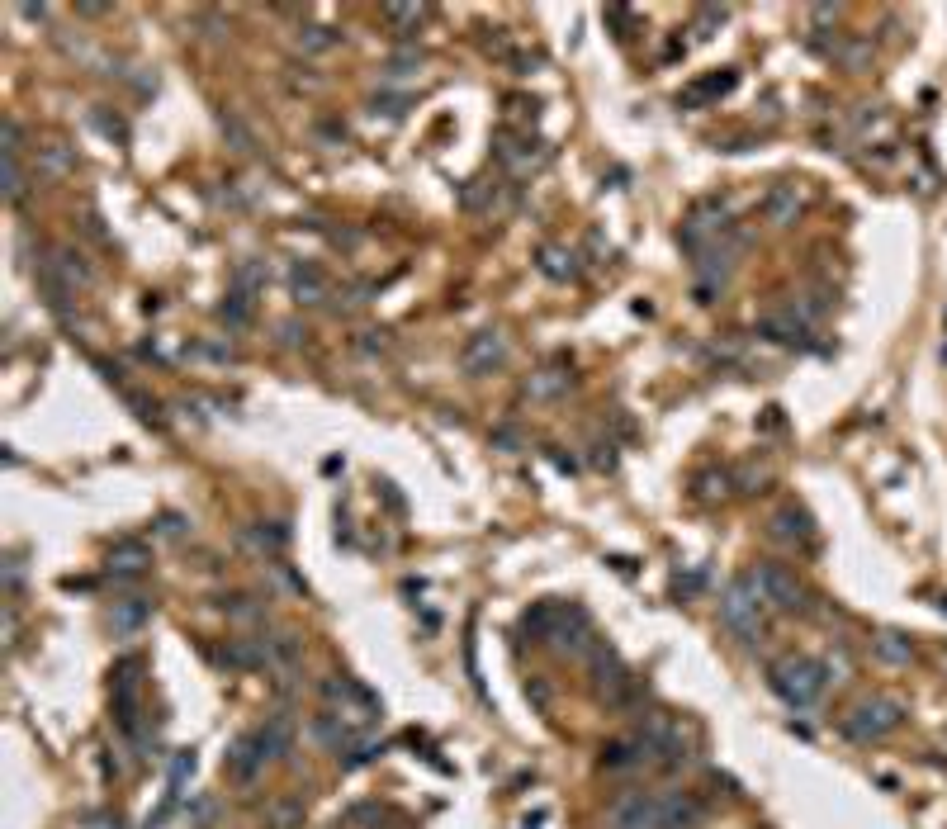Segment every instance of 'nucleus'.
Masks as SVG:
<instances>
[{"label": "nucleus", "instance_id": "nucleus-46", "mask_svg": "<svg viewBox=\"0 0 947 829\" xmlns=\"http://www.w3.org/2000/svg\"><path fill=\"white\" fill-rule=\"evenodd\" d=\"M19 15H24V19H48V10H43V5H24Z\"/></svg>", "mask_w": 947, "mask_h": 829}, {"label": "nucleus", "instance_id": "nucleus-28", "mask_svg": "<svg viewBox=\"0 0 947 829\" xmlns=\"http://www.w3.org/2000/svg\"><path fill=\"white\" fill-rule=\"evenodd\" d=\"M247 536H251V541H256V545H261L266 555H280V550H285V545H289V531H285V526H280V522H256V526H251V531H247Z\"/></svg>", "mask_w": 947, "mask_h": 829}, {"label": "nucleus", "instance_id": "nucleus-33", "mask_svg": "<svg viewBox=\"0 0 947 829\" xmlns=\"http://www.w3.org/2000/svg\"><path fill=\"white\" fill-rule=\"evenodd\" d=\"M0 162H5V199L19 204L24 199V166H19V157H0Z\"/></svg>", "mask_w": 947, "mask_h": 829}, {"label": "nucleus", "instance_id": "nucleus-8", "mask_svg": "<svg viewBox=\"0 0 947 829\" xmlns=\"http://www.w3.org/2000/svg\"><path fill=\"white\" fill-rule=\"evenodd\" d=\"M559 654H592V616L578 602H550V631H545Z\"/></svg>", "mask_w": 947, "mask_h": 829}, {"label": "nucleus", "instance_id": "nucleus-4", "mask_svg": "<svg viewBox=\"0 0 947 829\" xmlns=\"http://www.w3.org/2000/svg\"><path fill=\"white\" fill-rule=\"evenodd\" d=\"M749 578H753V588L763 593V602H768L772 612H805V607H810V588L791 574L787 564L758 559V564L749 569Z\"/></svg>", "mask_w": 947, "mask_h": 829}, {"label": "nucleus", "instance_id": "nucleus-3", "mask_svg": "<svg viewBox=\"0 0 947 829\" xmlns=\"http://www.w3.org/2000/svg\"><path fill=\"white\" fill-rule=\"evenodd\" d=\"M763 607H768V602H763V593L753 588L749 574L730 578V588L720 593V621H725L739 640H749V645L763 635Z\"/></svg>", "mask_w": 947, "mask_h": 829}, {"label": "nucleus", "instance_id": "nucleus-39", "mask_svg": "<svg viewBox=\"0 0 947 829\" xmlns=\"http://www.w3.org/2000/svg\"><path fill=\"white\" fill-rule=\"evenodd\" d=\"M607 24H616V29H621L616 38H630V29H635V10H621V5H611V10H607Z\"/></svg>", "mask_w": 947, "mask_h": 829}, {"label": "nucleus", "instance_id": "nucleus-43", "mask_svg": "<svg viewBox=\"0 0 947 829\" xmlns=\"http://www.w3.org/2000/svg\"><path fill=\"white\" fill-rule=\"evenodd\" d=\"M275 820H280V825H299V820H304V811H299V806H280V811H275Z\"/></svg>", "mask_w": 947, "mask_h": 829}, {"label": "nucleus", "instance_id": "nucleus-19", "mask_svg": "<svg viewBox=\"0 0 947 829\" xmlns=\"http://www.w3.org/2000/svg\"><path fill=\"white\" fill-rule=\"evenodd\" d=\"M261 645H266V673H289V668L299 664V635H261Z\"/></svg>", "mask_w": 947, "mask_h": 829}, {"label": "nucleus", "instance_id": "nucleus-11", "mask_svg": "<svg viewBox=\"0 0 947 829\" xmlns=\"http://www.w3.org/2000/svg\"><path fill=\"white\" fill-rule=\"evenodd\" d=\"M801 209H805V195H801V185H791V181L772 185L768 195H763V218H768L772 228H791L801 218Z\"/></svg>", "mask_w": 947, "mask_h": 829}, {"label": "nucleus", "instance_id": "nucleus-24", "mask_svg": "<svg viewBox=\"0 0 947 829\" xmlns=\"http://www.w3.org/2000/svg\"><path fill=\"white\" fill-rule=\"evenodd\" d=\"M872 649H876V659H886V664H910L914 659V640L900 631H881L872 640Z\"/></svg>", "mask_w": 947, "mask_h": 829}, {"label": "nucleus", "instance_id": "nucleus-15", "mask_svg": "<svg viewBox=\"0 0 947 829\" xmlns=\"http://www.w3.org/2000/svg\"><path fill=\"white\" fill-rule=\"evenodd\" d=\"M147 621H152L147 597H114V607H109V631L114 635H138Z\"/></svg>", "mask_w": 947, "mask_h": 829}, {"label": "nucleus", "instance_id": "nucleus-18", "mask_svg": "<svg viewBox=\"0 0 947 829\" xmlns=\"http://www.w3.org/2000/svg\"><path fill=\"white\" fill-rule=\"evenodd\" d=\"M772 536L777 541H815V522H810V512H801L796 503H787L777 517H772Z\"/></svg>", "mask_w": 947, "mask_h": 829}, {"label": "nucleus", "instance_id": "nucleus-47", "mask_svg": "<svg viewBox=\"0 0 947 829\" xmlns=\"http://www.w3.org/2000/svg\"><path fill=\"white\" fill-rule=\"evenodd\" d=\"M943 668H947V649H943Z\"/></svg>", "mask_w": 947, "mask_h": 829}, {"label": "nucleus", "instance_id": "nucleus-37", "mask_svg": "<svg viewBox=\"0 0 947 829\" xmlns=\"http://www.w3.org/2000/svg\"><path fill=\"white\" fill-rule=\"evenodd\" d=\"M375 754H384V744H346L337 758H341V768H360V763H370Z\"/></svg>", "mask_w": 947, "mask_h": 829}, {"label": "nucleus", "instance_id": "nucleus-26", "mask_svg": "<svg viewBox=\"0 0 947 829\" xmlns=\"http://www.w3.org/2000/svg\"><path fill=\"white\" fill-rule=\"evenodd\" d=\"M299 48H304V53H332V48H341V29L304 24V29H299Z\"/></svg>", "mask_w": 947, "mask_h": 829}, {"label": "nucleus", "instance_id": "nucleus-35", "mask_svg": "<svg viewBox=\"0 0 947 829\" xmlns=\"http://www.w3.org/2000/svg\"><path fill=\"white\" fill-rule=\"evenodd\" d=\"M233 285L242 289V294H256V289L266 285V271H261L256 261H242V266H237V275H233Z\"/></svg>", "mask_w": 947, "mask_h": 829}, {"label": "nucleus", "instance_id": "nucleus-17", "mask_svg": "<svg viewBox=\"0 0 947 829\" xmlns=\"http://www.w3.org/2000/svg\"><path fill=\"white\" fill-rule=\"evenodd\" d=\"M758 337H768L777 346H810V327H801L791 313H763L758 318Z\"/></svg>", "mask_w": 947, "mask_h": 829}, {"label": "nucleus", "instance_id": "nucleus-41", "mask_svg": "<svg viewBox=\"0 0 947 829\" xmlns=\"http://www.w3.org/2000/svg\"><path fill=\"white\" fill-rule=\"evenodd\" d=\"M592 465H597V469H611V465H616V446H611V441H607V446H597Z\"/></svg>", "mask_w": 947, "mask_h": 829}, {"label": "nucleus", "instance_id": "nucleus-5", "mask_svg": "<svg viewBox=\"0 0 947 829\" xmlns=\"http://www.w3.org/2000/svg\"><path fill=\"white\" fill-rule=\"evenodd\" d=\"M114 721L143 749V659H124L114 668Z\"/></svg>", "mask_w": 947, "mask_h": 829}, {"label": "nucleus", "instance_id": "nucleus-2", "mask_svg": "<svg viewBox=\"0 0 947 829\" xmlns=\"http://www.w3.org/2000/svg\"><path fill=\"white\" fill-rule=\"evenodd\" d=\"M900 725H905V702H895L886 692H872V697H862L858 706H848L843 735L853 739V744H876V739L895 735Z\"/></svg>", "mask_w": 947, "mask_h": 829}, {"label": "nucleus", "instance_id": "nucleus-13", "mask_svg": "<svg viewBox=\"0 0 947 829\" xmlns=\"http://www.w3.org/2000/svg\"><path fill=\"white\" fill-rule=\"evenodd\" d=\"M214 659L223 668H233V673H261V668H266V645H261V640H247V635H237V640H228V645L214 649Z\"/></svg>", "mask_w": 947, "mask_h": 829}, {"label": "nucleus", "instance_id": "nucleus-10", "mask_svg": "<svg viewBox=\"0 0 947 829\" xmlns=\"http://www.w3.org/2000/svg\"><path fill=\"white\" fill-rule=\"evenodd\" d=\"M223 768L233 782H256V773L266 768V744H261V730H247V735L233 739V749L223 758Z\"/></svg>", "mask_w": 947, "mask_h": 829}, {"label": "nucleus", "instance_id": "nucleus-34", "mask_svg": "<svg viewBox=\"0 0 947 829\" xmlns=\"http://www.w3.org/2000/svg\"><path fill=\"white\" fill-rule=\"evenodd\" d=\"M734 488H739V493H763V488H768V469H758V465L734 469Z\"/></svg>", "mask_w": 947, "mask_h": 829}, {"label": "nucleus", "instance_id": "nucleus-31", "mask_svg": "<svg viewBox=\"0 0 947 829\" xmlns=\"http://www.w3.org/2000/svg\"><path fill=\"white\" fill-rule=\"evenodd\" d=\"M730 488H734V474H725V469H720V474H701V479H697V498L715 503V498H725Z\"/></svg>", "mask_w": 947, "mask_h": 829}, {"label": "nucleus", "instance_id": "nucleus-16", "mask_svg": "<svg viewBox=\"0 0 947 829\" xmlns=\"http://www.w3.org/2000/svg\"><path fill=\"white\" fill-rule=\"evenodd\" d=\"M734 86H739V72H711V76H701V81H692L687 91L678 95V105L682 109H697V105H706V100H720V95H730Z\"/></svg>", "mask_w": 947, "mask_h": 829}, {"label": "nucleus", "instance_id": "nucleus-25", "mask_svg": "<svg viewBox=\"0 0 947 829\" xmlns=\"http://www.w3.org/2000/svg\"><path fill=\"white\" fill-rule=\"evenodd\" d=\"M384 19H389V24H398V29H403V38H408V34H417V29L431 19V5H384Z\"/></svg>", "mask_w": 947, "mask_h": 829}, {"label": "nucleus", "instance_id": "nucleus-36", "mask_svg": "<svg viewBox=\"0 0 947 829\" xmlns=\"http://www.w3.org/2000/svg\"><path fill=\"white\" fill-rule=\"evenodd\" d=\"M730 19V10L725 5H701L697 10V38H711V29H720Z\"/></svg>", "mask_w": 947, "mask_h": 829}, {"label": "nucleus", "instance_id": "nucleus-30", "mask_svg": "<svg viewBox=\"0 0 947 829\" xmlns=\"http://www.w3.org/2000/svg\"><path fill=\"white\" fill-rule=\"evenodd\" d=\"M569 384H573V375H559V370H540V375H531L526 394H531V398H554V394H564Z\"/></svg>", "mask_w": 947, "mask_h": 829}, {"label": "nucleus", "instance_id": "nucleus-21", "mask_svg": "<svg viewBox=\"0 0 947 829\" xmlns=\"http://www.w3.org/2000/svg\"><path fill=\"white\" fill-rule=\"evenodd\" d=\"M289 294H294V304H322L327 299V280H322L318 266H294L289 271Z\"/></svg>", "mask_w": 947, "mask_h": 829}, {"label": "nucleus", "instance_id": "nucleus-38", "mask_svg": "<svg viewBox=\"0 0 947 829\" xmlns=\"http://www.w3.org/2000/svg\"><path fill=\"white\" fill-rule=\"evenodd\" d=\"M190 773H195V749H180V754L171 758V787L180 792V782H185Z\"/></svg>", "mask_w": 947, "mask_h": 829}, {"label": "nucleus", "instance_id": "nucleus-6", "mask_svg": "<svg viewBox=\"0 0 947 829\" xmlns=\"http://www.w3.org/2000/svg\"><path fill=\"white\" fill-rule=\"evenodd\" d=\"M635 739H640L644 758H659L668 768L687 763V735H682V725L668 711H644L640 725H635Z\"/></svg>", "mask_w": 947, "mask_h": 829}, {"label": "nucleus", "instance_id": "nucleus-9", "mask_svg": "<svg viewBox=\"0 0 947 829\" xmlns=\"http://www.w3.org/2000/svg\"><path fill=\"white\" fill-rule=\"evenodd\" d=\"M502 361H507V337H502L498 327L474 332V337L465 342V351H460V365H465L469 375H493Z\"/></svg>", "mask_w": 947, "mask_h": 829}, {"label": "nucleus", "instance_id": "nucleus-27", "mask_svg": "<svg viewBox=\"0 0 947 829\" xmlns=\"http://www.w3.org/2000/svg\"><path fill=\"white\" fill-rule=\"evenodd\" d=\"M540 271L550 280H573L578 266H573V252H564V247H540Z\"/></svg>", "mask_w": 947, "mask_h": 829}, {"label": "nucleus", "instance_id": "nucleus-40", "mask_svg": "<svg viewBox=\"0 0 947 829\" xmlns=\"http://www.w3.org/2000/svg\"><path fill=\"white\" fill-rule=\"evenodd\" d=\"M5 588H10V597H19V588H24V564L15 555L5 559Z\"/></svg>", "mask_w": 947, "mask_h": 829}, {"label": "nucleus", "instance_id": "nucleus-1", "mask_svg": "<svg viewBox=\"0 0 947 829\" xmlns=\"http://www.w3.org/2000/svg\"><path fill=\"white\" fill-rule=\"evenodd\" d=\"M768 683L791 711H805V706L820 702L824 683H829V668L820 659H810V654H787V659H777L768 668Z\"/></svg>", "mask_w": 947, "mask_h": 829}, {"label": "nucleus", "instance_id": "nucleus-45", "mask_svg": "<svg viewBox=\"0 0 947 829\" xmlns=\"http://www.w3.org/2000/svg\"><path fill=\"white\" fill-rule=\"evenodd\" d=\"M545 820H550V811H531V815H526V820H521V829H540V825H545Z\"/></svg>", "mask_w": 947, "mask_h": 829}, {"label": "nucleus", "instance_id": "nucleus-22", "mask_svg": "<svg viewBox=\"0 0 947 829\" xmlns=\"http://www.w3.org/2000/svg\"><path fill=\"white\" fill-rule=\"evenodd\" d=\"M261 744H266V758H289V749H294V721L289 716H270L261 725Z\"/></svg>", "mask_w": 947, "mask_h": 829}, {"label": "nucleus", "instance_id": "nucleus-7", "mask_svg": "<svg viewBox=\"0 0 947 829\" xmlns=\"http://www.w3.org/2000/svg\"><path fill=\"white\" fill-rule=\"evenodd\" d=\"M588 673H592V692H597L607 706H630V697H635V678H630V668L621 664V654H616L611 645L592 649Z\"/></svg>", "mask_w": 947, "mask_h": 829}, {"label": "nucleus", "instance_id": "nucleus-32", "mask_svg": "<svg viewBox=\"0 0 947 829\" xmlns=\"http://www.w3.org/2000/svg\"><path fill=\"white\" fill-rule=\"evenodd\" d=\"M43 166H48V176H67V171L76 166V157L62 143H48L43 147Z\"/></svg>", "mask_w": 947, "mask_h": 829}, {"label": "nucleus", "instance_id": "nucleus-23", "mask_svg": "<svg viewBox=\"0 0 947 829\" xmlns=\"http://www.w3.org/2000/svg\"><path fill=\"white\" fill-rule=\"evenodd\" d=\"M635 763H644V749L640 739H611L607 749H602V768H611V773H621V768H635Z\"/></svg>", "mask_w": 947, "mask_h": 829}, {"label": "nucleus", "instance_id": "nucleus-42", "mask_svg": "<svg viewBox=\"0 0 947 829\" xmlns=\"http://www.w3.org/2000/svg\"><path fill=\"white\" fill-rule=\"evenodd\" d=\"M810 19H815V24H834V19H839V5H815Z\"/></svg>", "mask_w": 947, "mask_h": 829}, {"label": "nucleus", "instance_id": "nucleus-12", "mask_svg": "<svg viewBox=\"0 0 947 829\" xmlns=\"http://www.w3.org/2000/svg\"><path fill=\"white\" fill-rule=\"evenodd\" d=\"M706 806L692 792H663L659 796V825L663 829H697Z\"/></svg>", "mask_w": 947, "mask_h": 829}, {"label": "nucleus", "instance_id": "nucleus-44", "mask_svg": "<svg viewBox=\"0 0 947 829\" xmlns=\"http://www.w3.org/2000/svg\"><path fill=\"white\" fill-rule=\"evenodd\" d=\"M90 825H100V829H124V825H119V815H105V811L90 815Z\"/></svg>", "mask_w": 947, "mask_h": 829}, {"label": "nucleus", "instance_id": "nucleus-14", "mask_svg": "<svg viewBox=\"0 0 947 829\" xmlns=\"http://www.w3.org/2000/svg\"><path fill=\"white\" fill-rule=\"evenodd\" d=\"M147 564H152L147 541H114L105 555L109 578H138V574H147Z\"/></svg>", "mask_w": 947, "mask_h": 829}, {"label": "nucleus", "instance_id": "nucleus-29", "mask_svg": "<svg viewBox=\"0 0 947 829\" xmlns=\"http://www.w3.org/2000/svg\"><path fill=\"white\" fill-rule=\"evenodd\" d=\"M218 318L228 327H247L251 323V294H242V289H233L223 304H218Z\"/></svg>", "mask_w": 947, "mask_h": 829}, {"label": "nucleus", "instance_id": "nucleus-20", "mask_svg": "<svg viewBox=\"0 0 947 829\" xmlns=\"http://www.w3.org/2000/svg\"><path fill=\"white\" fill-rule=\"evenodd\" d=\"M48 266H53V271L62 275V280H67L72 289H86L90 280H95V271H90V261H86L81 252H76V247H57Z\"/></svg>", "mask_w": 947, "mask_h": 829}]
</instances>
